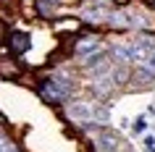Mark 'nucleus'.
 <instances>
[{"label":"nucleus","instance_id":"12","mask_svg":"<svg viewBox=\"0 0 155 152\" xmlns=\"http://www.w3.org/2000/svg\"><path fill=\"white\" fill-rule=\"evenodd\" d=\"M37 11H40L42 16H53V5H50V0H37Z\"/></svg>","mask_w":155,"mask_h":152},{"label":"nucleus","instance_id":"10","mask_svg":"<svg viewBox=\"0 0 155 152\" xmlns=\"http://www.w3.org/2000/svg\"><path fill=\"white\" fill-rule=\"evenodd\" d=\"M153 79H155V73L150 71V68H145V71H142V68H137V71L131 73V81H134V84H131V87L134 89H145V87H153Z\"/></svg>","mask_w":155,"mask_h":152},{"label":"nucleus","instance_id":"11","mask_svg":"<svg viewBox=\"0 0 155 152\" xmlns=\"http://www.w3.org/2000/svg\"><path fill=\"white\" fill-rule=\"evenodd\" d=\"M0 152H18V144L13 142L3 128H0Z\"/></svg>","mask_w":155,"mask_h":152},{"label":"nucleus","instance_id":"4","mask_svg":"<svg viewBox=\"0 0 155 152\" xmlns=\"http://www.w3.org/2000/svg\"><path fill=\"white\" fill-rule=\"evenodd\" d=\"M116 87H118V84H116V79H113V73H110V71L95 76L92 84H90V89H92V95H95V97H108Z\"/></svg>","mask_w":155,"mask_h":152},{"label":"nucleus","instance_id":"6","mask_svg":"<svg viewBox=\"0 0 155 152\" xmlns=\"http://www.w3.org/2000/svg\"><path fill=\"white\" fill-rule=\"evenodd\" d=\"M79 16H82L84 24H108V18H110V8H100L97 3H95V5H90V8H84Z\"/></svg>","mask_w":155,"mask_h":152},{"label":"nucleus","instance_id":"3","mask_svg":"<svg viewBox=\"0 0 155 152\" xmlns=\"http://www.w3.org/2000/svg\"><path fill=\"white\" fill-rule=\"evenodd\" d=\"M95 147H97V152H124L126 142L116 131H100L97 139H95Z\"/></svg>","mask_w":155,"mask_h":152},{"label":"nucleus","instance_id":"14","mask_svg":"<svg viewBox=\"0 0 155 152\" xmlns=\"http://www.w3.org/2000/svg\"><path fill=\"white\" fill-rule=\"evenodd\" d=\"M145 68H150V71L155 73V53H150V55H147V60H145Z\"/></svg>","mask_w":155,"mask_h":152},{"label":"nucleus","instance_id":"9","mask_svg":"<svg viewBox=\"0 0 155 152\" xmlns=\"http://www.w3.org/2000/svg\"><path fill=\"white\" fill-rule=\"evenodd\" d=\"M108 26L110 29H131V13H126V11H110Z\"/></svg>","mask_w":155,"mask_h":152},{"label":"nucleus","instance_id":"1","mask_svg":"<svg viewBox=\"0 0 155 152\" xmlns=\"http://www.w3.org/2000/svg\"><path fill=\"white\" fill-rule=\"evenodd\" d=\"M37 95H40L48 105H66L68 97L74 95V79L68 73L45 76V79H40V84H37Z\"/></svg>","mask_w":155,"mask_h":152},{"label":"nucleus","instance_id":"2","mask_svg":"<svg viewBox=\"0 0 155 152\" xmlns=\"http://www.w3.org/2000/svg\"><path fill=\"white\" fill-rule=\"evenodd\" d=\"M95 105L97 102H87V100H71L66 102V115L74 121V123H95ZM97 126V123H95Z\"/></svg>","mask_w":155,"mask_h":152},{"label":"nucleus","instance_id":"7","mask_svg":"<svg viewBox=\"0 0 155 152\" xmlns=\"http://www.w3.org/2000/svg\"><path fill=\"white\" fill-rule=\"evenodd\" d=\"M8 47H11V53L24 55L26 50L32 47V40H29V34H26V32H11L8 34Z\"/></svg>","mask_w":155,"mask_h":152},{"label":"nucleus","instance_id":"5","mask_svg":"<svg viewBox=\"0 0 155 152\" xmlns=\"http://www.w3.org/2000/svg\"><path fill=\"white\" fill-rule=\"evenodd\" d=\"M100 50H103V42H100L97 37H79L76 45H74V55L90 58V55H95V53H100Z\"/></svg>","mask_w":155,"mask_h":152},{"label":"nucleus","instance_id":"8","mask_svg":"<svg viewBox=\"0 0 155 152\" xmlns=\"http://www.w3.org/2000/svg\"><path fill=\"white\" fill-rule=\"evenodd\" d=\"M21 76V66L13 58H0V79L3 81H16Z\"/></svg>","mask_w":155,"mask_h":152},{"label":"nucleus","instance_id":"13","mask_svg":"<svg viewBox=\"0 0 155 152\" xmlns=\"http://www.w3.org/2000/svg\"><path fill=\"white\" fill-rule=\"evenodd\" d=\"M145 128H147V121H145V115H139V118L134 121V131H137V134H142Z\"/></svg>","mask_w":155,"mask_h":152},{"label":"nucleus","instance_id":"15","mask_svg":"<svg viewBox=\"0 0 155 152\" xmlns=\"http://www.w3.org/2000/svg\"><path fill=\"white\" fill-rule=\"evenodd\" d=\"M0 40H3V24H0Z\"/></svg>","mask_w":155,"mask_h":152}]
</instances>
